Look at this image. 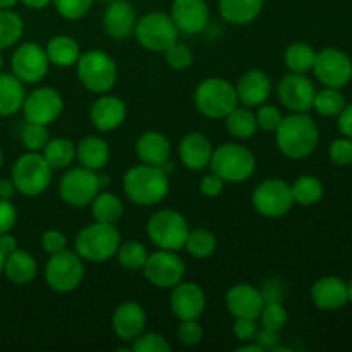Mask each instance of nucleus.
Returning a JSON list of instances; mask_svg holds the SVG:
<instances>
[{"label":"nucleus","mask_w":352,"mask_h":352,"mask_svg":"<svg viewBox=\"0 0 352 352\" xmlns=\"http://www.w3.org/2000/svg\"><path fill=\"white\" fill-rule=\"evenodd\" d=\"M277 146L287 158L301 160L316 150L320 141V131L308 112H294L284 117L278 129L275 131Z\"/></svg>","instance_id":"1"},{"label":"nucleus","mask_w":352,"mask_h":352,"mask_svg":"<svg viewBox=\"0 0 352 352\" xmlns=\"http://www.w3.org/2000/svg\"><path fill=\"white\" fill-rule=\"evenodd\" d=\"M170 189V181L164 167L141 164L129 168L124 175V191L127 198L140 206L160 203Z\"/></svg>","instance_id":"2"},{"label":"nucleus","mask_w":352,"mask_h":352,"mask_svg":"<svg viewBox=\"0 0 352 352\" xmlns=\"http://www.w3.org/2000/svg\"><path fill=\"white\" fill-rule=\"evenodd\" d=\"M120 246V234L116 223L96 222L85 227L76 237V253L86 261L103 263L117 254Z\"/></svg>","instance_id":"3"},{"label":"nucleus","mask_w":352,"mask_h":352,"mask_svg":"<svg viewBox=\"0 0 352 352\" xmlns=\"http://www.w3.org/2000/svg\"><path fill=\"white\" fill-rule=\"evenodd\" d=\"M210 168L223 182H244L256 170V158L246 146L237 143H226L213 150Z\"/></svg>","instance_id":"4"},{"label":"nucleus","mask_w":352,"mask_h":352,"mask_svg":"<svg viewBox=\"0 0 352 352\" xmlns=\"http://www.w3.org/2000/svg\"><path fill=\"white\" fill-rule=\"evenodd\" d=\"M239 103L236 86L222 78H208L195 91V105L208 119H226Z\"/></svg>","instance_id":"5"},{"label":"nucleus","mask_w":352,"mask_h":352,"mask_svg":"<svg viewBox=\"0 0 352 352\" xmlns=\"http://www.w3.org/2000/svg\"><path fill=\"white\" fill-rule=\"evenodd\" d=\"M78 67V78L86 89L93 93L110 91L117 82V64L109 54L102 50H89L81 54L79 60L76 62Z\"/></svg>","instance_id":"6"},{"label":"nucleus","mask_w":352,"mask_h":352,"mask_svg":"<svg viewBox=\"0 0 352 352\" xmlns=\"http://www.w3.org/2000/svg\"><path fill=\"white\" fill-rule=\"evenodd\" d=\"M12 179L16 191L24 196H38L48 189L52 182V167L38 151L21 155L12 167Z\"/></svg>","instance_id":"7"},{"label":"nucleus","mask_w":352,"mask_h":352,"mask_svg":"<svg viewBox=\"0 0 352 352\" xmlns=\"http://www.w3.org/2000/svg\"><path fill=\"white\" fill-rule=\"evenodd\" d=\"M146 234L158 250L179 251L186 246L189 226L175 210H160L153 213L146 223Z\"/></svg>","instance_id":"8"},{"label":"nucleus","mask_w":352,"mask_h":352,"mask_svg":"<svg viewBox=\"0 0 352 352\" xmlns=\"http://www.w3.org/2000/svg\"><path fill=\"white\" fill-rule=\"evenodd\" d=\"M85 278V263L76 251H60L50 254L45 267V280L55 292H71L81 285Z\"/></svg>","instance_id":"9"},{"label":"nucleus","mask_w":352,"mask_h":352,"mask_svg":"<svg viewBox=\"0 0 352 352\" xmlns=\"http://www.w3.org/2000/svg\"><path fill=\"white\" fill-rule=\"evenodd\" d=\"M134 34L141 47L158 54L177 41L179 30L168 14L150 12L138 21Z\"/></svg>","instance_id":"10"},{"label":"nucleus","mask_w":352,"mask_h":352,"mask_svg":"<svg viewBox=\"0 0 352 352\" xmlns=\"http://www.w3.org/2000/svg\"><path fill=\"white\" fill-rule=\"evenodd\" d=\"M100 189H102V184H100V175L96 174V170L76 167L62 175L60 184H58V195L64 203L81 208V206L89 205L96 198Z\"/></svg>","instance_id":"11"},{"label":"nucleus","mask_w":352,"mask_h":352,"mask_svg":"<svg viewBox=\"0 0 352 352\" xmlns=\"http://www.w3.org/2000/svg\"><path fill=\"white\" fill-rule=\"evenodd\" d=\"M253 206L260 215L267 219H280L294 205V196L289 182L282 179L263 181L253 191Z\"/></svg>","instance_id":"12"},{"label":"nucleus","mask_w":352,"mask_h":352,"mask_svg":"<svg viewBox=\"0 0 352 352\" xmlns=\"http://www.w3.org/2000/svg\"><path fill=\"white\" fill-rule=\"evenodd\" d=\"M313 72L327 88H344L352 79V60L346 52L339 48L327 47L316 52Z\"/></svg>","instance_id":"13"},{"label":"nucleus","mask_w":352,"mask_h":352,"mask_svg":"<svg viewBox=\"0 0 352 352\" xmlns=\"http://www.w3.org/2000/svg\"><path fill=\"white\" fill-rule=\"evenodd\" d=\"M143 274L150 284L160 289H172L182 282L186 274V265L175 251L158 250L157 253L148 254L143 267Z\"/></svg>","instance_id":"14"},{"label":"nucleus","mask_w":352,"mask_h":352,"mask_svg":"<svg viewBox=\"0 0 352 352\" xmlns=\"http://www.w3.org/2000/svg\"><path fill=\"white\" fill-rule=\"evenodd\" d=\"M48 65L50 62H48L45 48L33 41H28V43L17 47V50L12 54V60H10L12 74L24 85L40 82L47 76Z\"/></svg>","instance_id":"15"},{"label":"nucleus","mask_w":352,"mask_h":352,"mask_svg":"<svg viewBox=\"0 0 352 352\" xmlns=\"http://www.w3.org/2000/svg\"><path fill=\"white\" fill-rule=\"evenodd\" d=\"M62 110H64V100H62L60 93L54 88H47V86L31 91L30 95H26L23 103L26 122L41 124V126L55 122Z\"/></svg>","instance_id":"16"},{"label":"nucleus","mask_w":352,"mask_h":352,"mask_svg":"<svg viewBox=\"0 0 352 352\" xmlns=\"http://www.w3.org/2000/svg\"><path fill=\"white\" fill-rule=\"evenodd\" d=\"M278 100L285 109L292 112H308L313 109L316 88L309 78L298 72H291L278 82Z\"/></svg>","instance_id":"17"},{"label":"nucleus","mask_w":352,"mask_h":352,"mask_svg":"<svg viewBox=\"0 0 352 352\" xmlns=\"http://www.w3.org/2000/svg\"><path fill=\"white\" fill-rule=\"evenodd\" d=\"M206 296L205 291L195 282H179L172 287L170 309L175 318L198 320L205 313Z\"/></svg>","instance_id":"18"},{"label":"nucleus","mask_w":352,"mask_h":352,"mask_svg":"<svg viewBox=\"0 0 352 352\" xmlns=\"http://www.w3.org/2000/svg\"><path fill=\"white\" fill-rule=\"evenodd\" d=\"M170 17L179 31L198 34L210 21V9L205 0H174Z\"/></svg>","instance_id":"19"},{"label":"nucleus","mask_w":352,"mask_h":352,"mask_svg":"<svg viewBox=\"0 0 352 352\" xmlns=\"http://www.w3.org/2000/svg\"><path fill=\"white\" fill-rule=\"evenodd\" d=\"M226 302L230 315H234L236 318L258 320L265 305V299L261 291H258L253 285L236 284L227 292Z\"/></svg>","instance_id":"20"},{"label":"nucleus","mask_w":352,"mask_h":352,"mask_svg":"<svg viewBox=\"0 0 352 352\" xmlns=\"http://www.w3.org/2000/svg\"><path fill=\"white\" fill-rule=\"evenodd\" d=\"M112 327L116 336L124 342H133L146 329V313L143 306L134 301L122 302L113 311Z\"/></svg>","instance_id":"21"},{"label":"nucleus","mask_w":352,"mask_h":352,"mask_svg":"<svg viewBox=\"0 0 352 352\" xmlns=\"http://www.w3.org/2000/svg\"><path fill=\"white\" fill-rule=\"evenodd\" d=\"M237 98L244 107H260L270 98L272 95V81L263 71L260 69H251L241 76L239 82L236 86Z\"/></svg>","instance_id":"22"},{"label":"nucleus","mask_w":352,"mask_h":352,"mask_svg":"<svg viewBox=\"0 0 352 352\" xmlns=\"http://www.w3.org/2000/svg\"><path fill=\"white\" fill-rule=\"evenodd\" d=\"M311 299L320 309L336 311L349 302L347 282L339 277H322L313 284Z\"/></svg>","instance_id":"23"},{"label":"nucleus","mask_w":352,"mask_h":352,"mask_svg":"<svg viewBox=\"0 0 352 352\" xmlns=\"http://www.w3.org/2000/svg\"><path fill=\"white\" fill-rule=\"evenodd\" d=\"M126 103L120 98H117V96L110 95H105L96 100L93 103L91 110H89V120H91V124L98 131H103V133H109V131H113L119 126H122V122L126 120Z\"/></svg>","instance_id":"24"},{"label":"nucleus","mask_w":352,"mask_h":352,"mask_svg":"<svg viewBox=\"0 0 352 352\" xmlns=\"http://www.w3.org/2000/svg\"><path fill=\"white\" fill-rule=\"evenodd\" d=\"M213 146L208 138L199 133H189L179 143V158L184 167L191 170H203L212 160Z\"/></svg>","instance_id":"25"},{"label":"nucleus","mask_w":352,"mask_h":352,"mask_svg":"<svg viewBox=\"0 0 352 352\" xmlns=\"http://www.w3.org/2000/svg\"><path fill=\"white\" fill-rule=\"evenodd\" d=\"M136 23V12L126 0H116L110 3L103 16V28L110 36L117 38V40L131 36L134 33Z\"/></svg>","instance_id":"26"},{"label":"nucleus","mask_w":352,"mask_h":352,"mask_svg":"<svg viewBox=\"0 0 352 352\" xmlns=\"http://www.w3.org/2000/svg\"><path fill=\"white\" fill-rule=\"evenodd\" d=\"M170 143L164 134L157 131H148L141 134L136 143V155L141 164L155 165V167H164L170 160Z\"/></svg>","instance_id":"27"},{"label":"nucleus","mask_w":352,"mask_h":352,"mask_svg":"<svg viewBox=\"0 0 352 352\" xmlns=\"http://www.w3.org/2000/svg\"><path fill=\"white\" fill-rule=\"evenodd\" d=\"M36 260L28 251L16 250L3 261V275L16 285H26L36 277Z\"/></svg>","instance_id":"28"},{"label":"nucleus","mask_w":352,"mask_h":352,"mask_svg":"<svg viewBox=\"0 0 352 352\" xmlns=\"http://www.w3.org/2000/svg\"><path fill=\"white\" fill-rule=\"evenodd\" d=\"M76 158L79 160L81 167L89 168V170H100L109 164V144L98 136L82 138L79 144H76Z\"/></svg>","instance_id":"29"},{"label":"nucleus","mask_w":352,"mask_h":352,"mask_svg":"<svg viewBox=\"0 0 352 352\" xmlns=\"http://www.w3.org/2000/svg\"><path fill=\"white\" fill-rule=\"evenodd\" d=\"M265 0H220L219 9L230 24H250L260 16Z\"/></svg>","instance_id":"30"},{"label":"nucleus","mask_w":352,"mask_h":352,"mask_svg":"<svg viewBox=\"0 0 352 352\" xmlns=\"http://www.w3.org/2000/svg\"><path fill=\"white\" fill-rule=\"evenodd\" d=\"M45 52H47L48 62L55 67H71V65H76V62L81 57V48L78 41L65 34L52 38L45 47Z\"/></svg>","instance_id":"31"},{"label":"nucleus","mask_w":352,"mask_h":352,"mask_svg":"<svg viewBox=\"0 0 352 352\" xmlns=\"http://www.w3.org/2000/svg\"><path fill=\"white\" fill-rule=\"evenodd\" d=\"M24 98V82L14 74H0V117H9L19 112Z\"/></svg>","instance_id":"32"},{"label":"nucleus","mask_w":352,"mask_h":352,"mask_svg":"<svg viewBox=\"0 0 352 352\" xmlns=\"http://www.w3.org/2000/svg\"><path fill=\"white\" fill-rule=\"evenodd\" d=\"M43 157L52 170L65 168L76 160V144L65 138H54L43 148Z\"/></svg>","instance_id":"33"},{"label":"nucleus","mask_w":352,"mask_h":352,"mask_svg":"<svg viewBox=\"0 0 352 352\" xmlns=\"http://www.w3.org/2000/svg\"><path fill=\"white\" fill-rule=\"evenodd\" d=\"M226 127L232 136L248 140L258 131L256 113L251 112L250 107H236L229 116H226Z\"/></svg>","instance_id":"34"},{"label":"nucleus","mask_w":352,"mask_h":352,"mask_svg":"<svg viewBox=\"0 0 352 352\" xmlns=\"http://www.w3.org/2000/svg\"><path fill=\"white\" fill-rule=\"evenodd\" d=\"M91 213L96 222L116 223L124 213V205L112 192H98L91 201Z\"/></svg>","instance_id":"35"},{"label":"nucleus","mask_w":352,"mask_h":352,"mask_svg":"<svg viewBox=\"0 0 352 352\" xmlns=\"http://www.w3.org/2000/svg\"><path fill=\"white\" fill-rule=\"evenodd\" d=\"M294 203L301 206H313L323 198V184L313 175H301L291 184Z\"/></svg>","instance_id":"36"},{"label":"nucleus","mask_w":352,"mask_h":352,"mask_svg":"<svg viewBox=\"0 0 352 352\" xmlns=\"http://www.w3.org/2000/svg\"><path fill=\"white\" fill-rule=\"evenodd\" d=\"M315 58V48L308 43H292L285 50V65L289 67V71L298 72V74H306L308 71H311Z\"/></svg>","instance_id":"37"},{"label":"nucleus","mask_w":352,"mask_h":352,"mask_svg":"<svg viewBox=\"0 0 352 352\" xmlns=\"http://www.w3.org/2000/svg\"><path fill=\"white\" fill-rule=\"evenodd\" d=\"M24 33V23L19 14L9 9H0V50L12 47Z\"/></svg>","instance_id":"38"},{"label":"nucleus","mask_w":352,"mask_h":352,"mask_svg":"<svg viewBox=\"0 0 352 352\" xmlns=\"http://www.w3.org/2000/svg\"><path fill=\"white\" fill-rule=\"evenodd\" d=\"M184 248L196 260H206V258H210L215 253L217 237L206 229H192L189 230Z\"/></svg>","instance_id":"39"},{"label":"nucleus","mask_w":352,"mask_h":352,"mask_svg":"<svg viewBox=\"0 0 352 352\" xmlns=\"http://www.w3.org/2000/svg\"><path fill=\"white\" fill-rule=\"evenodd\" d=\"M346 107V98L337 88H323L315 93L313 109L323 117H337Z\"/></svg>","instance_id":"40"},{"label":"nucleus","mask_w":352,"mask_h":352,"mask_svg":"<svg viewBox=\"0 0 352 352\" xmlns=\"http://www.w3.org/2000/svg\"><path fill=\"white\" fill-rule=\"evenodd\" d=\"M116 256L126 270L136 272L143 270L144 263H146L148 260V251L146 248L141 243H138V241H127V243L120 244Z\"/></svg>","instance_id":"41"},{"label":"nucleus","mask_w":352,"mask_h":352,"mask_svg":"<svg viewBox=\"0 0 352 352\" xmlns=\"http://www.w3.org/2000/svg\"><path fill=\"white\" fill-rule=\"evenodd\" d=\"M261 325L268 330H275V332H280L282 329L287 323V309L282 305L280 301H267L261 308L260 318Z\"/></svg>","instance_id":"42"},{"label":"nucleus","mask_w":352,"mask_h":352,"mask_svg":"<svg viewBox=\"0 0 352 352\" xmlns=\"http://www.w3.org/2000/svg\"><path fill=\"white\" fill-rule=\"evenodd\" d=\"M21 141H23V144L30 151H38L40 153L47 146L48 141H50V134H48L47 126L28 122L23 127V131H21Z\"/></svg>","instance_id":"43"},{"label":"nucleus","mask_w":352,"mask_h":352,"mask_svg":"<svg viewBox=\"0 0 352 352\" xmlns=\"http://www.w3.org/2000/svg\"><path fill=\"white\" fill-rule=\"evenodd\" d=\"M170 349L172 347L167 339L155 332H143L136 340H133V346H131V351L134 352H170Z\"/></svg>","instance_id":"44"},{"label":"nucleus","mask_w":352,"mask_h":352,"mask_svg":"<svg viewBox=\"0 0 352 352\" xmlns=\"http://www.w3.org/2000/svg\"><path fill=\"white\" fill-rule=\"evenodd\" d=\"M52 2L55 3L57 12L69 21L82 19L93 6V0H52Z\"/></svg>","instance_id":"45"},{"label":"nucleus","mask_w":352,"mask_h":352,"mask_svg":"<svg viewBox=\"0 0 352 352\" xmlns=\"http://www.w3.org/2000/svg\"><path fill=\"white\" fill-rule=\"evenodd\" d=\"M282 120H284V116H282V112L275 105H265L263 103L258 109L256 124L265 133H275L282 124Z\"/></svg>","instance_id":"46"},{"label":"nucleus","mask_w":352,"mask_h":352,"mask_svg":"<svg viewBox=\"0 0 352 352\" xmlns=\"http://www.w3.org/2000/svg\"><path fill=\"white\" fill-rule=\"evenodd\" d=\"M164 54H165V58H167L168 65H170L172 69L184 71V69L191 67L192 54H191V50L186 47V45L177 43V41H175V43L170 45V47H168Z\"/></svg>","instance_id":"47"},{"label":"nucleus","mask_w":352,"mask_h":352,"mask_svg":"<svg viewBox=\"0 0 352 352\" xmlns=\"http://www.w3.org/2000/svg\"><path fill=\"white\" fill-rule=\"evenodd\" d=\"M329 157L332 164L339 165V167H347L352 164V140L351 138H339V140L332 141L329 148Z\"/></svg>","instance_id":"48"},{"label":"nucleus","mask_w":352,"mask_h":352,"mask_svg":"<svg viewBox=\"0 0 352 352\" xmlns=\"http://www.w3.org/2000/svg\"><path fill=\"white\" fill-rule=\"evenodd\" d=\"M177 339L184 346H196L203 339V329L196 320H182L177 327Z\"/></svg>","instance_id":"49"},{"label":"nucleus","mask_w":352,"mask_h":352,"mask_svg":"<svg viewBox=\"0 0 352 352\" xmlns=\"http://www.w3.org/2000/svg\"><path fill=\"white\" fill-rule=\"evenodd\" d=\"M41 246L48 254L60 253L67 248V237L60 232V230L50 229L41 236Z\"/></svg>","instance_id":"50"},{"label":"nucleus","mask_w":352,"mask_h":352,"mask_svg":"<svg viewBox=\"0 0 352 352\" xmlns=\"http://www.w3.org/2000/svg\"><path fill=\"white\" fill-rule=\"evenodd\" d=\"M232 332L241 342H250V340H253L258 333L256 320L236 318V322H234V327H232Z\"/></svg>","instance_id":"51"},{"label":"nucleus","mask_w":352,"mask_h":352,"mask_svg":"<svg viewBox=\"0 0 352 352\" xmlns=\"http://www.w3.org/2000/svg\"><path fill=\"white\" fill-rule=\"evenodd\" d=\"M17 222L16 206L10 203V199L0 198V234L10 232Z\"/></svg>","instance_id":"52"},{"label":"nucleus","mask_w":352,"mask_h":352,"mask_svg":"<svg viewBox=\"0 0 352 352\" xmlns=\"http://www.w3.org/2000/svg\"><path fill=\"white\" fill-rule=\"evenodd\" d=\"M199 191L205 196H210V198L219 196L220 192L223 191V181L217 174L210 172V174H206L205 177L201 179V182H199Z\"/></svg>","instance_id":"53"},{"label":"nucleus","mask_w":352,"mask_h":352,"mask_svg":"<svg viewBox=\"0 0 352 352\" xmlns=\"http://www.w3.org/2000/svg\"><path fill=\"white\" fill-rule=\"evenodd\" d=\"M253 340L263 351H274L275 347L280 344V336H278V332H275V330H268L263 327L261 330H258L256 337H254Z\"/></svg>","instance_id":"54"},{"label":"nucleus","mask_w":352,"mask_h":352,"mask_svg":"<svg viewBox=\"0 0 352 352\" xmlns=\"http://www.w3.org/2000/svg\"><path fill=\"white\" fill-rule=\"evenodd\" d=\"M339 129L346 138L352 140V103L344 107L342 112L339 113Z\"/></svg>","instance_id":"55"},{"label":"nucleus","mask_w":352,"mask_h":352,"mask_svg":"<svg viewBox=\"0 0 352 352\" xmlns=\"http://www.w3.org/2000/svg\"><path fill=\"white\" fill-rule=\"evenodd\" d=\"M17 250V241L16 237L12 236L10 232H3L0 234V251H2L3 254H10L12 251Z\"/></svg>","instance_id":"56"},{"label":"nucleus","mask_w":352,"mask_h":352,"mask_svg":"<svg viewBox=\"0 0 352 352\" xmlns=\"http://www.w3.org/2000/svg\"><path fill=\"white\" fill-rule=\"evenodd\" d=\"M16 186H14L12 179H0V198L2 199H12L16 195Z\"/></svg>","instance_id":"57"},{"label":"nucleus","mask_w":352,"mask_h":352,"mask_svg":"<svg viewBox=\"0 0 352 352\" xmlns=\"http://www.w3.org/2000/svg\"><path fill=\"white\" fill-rule=\"evenodd\" d=\"M21 2L30 9H45L52 0H21Z\"/></svg>","instance_id":"58"},{"label":"nucleus","mask_w":352,"mask_h":352,"mask_svg":"<svg viewBox=\"0 0 352 352\" xmlns=\"http://www.w3.org/2000/svg\"><path fill=\"white\" fill-rule=\"evenodd\" d=\"M237 351H239V352H265L260 346H258L256 342H254V344H244V346H241Z\"/></svg>","instance_id":"59"},{"label":"nucleus","mask_w":352,"mask_h":352,"mask_svg":"<svg viewBox=\"0 0 352 352\" xmlns=\"http://www.w3.org/2000/svg\"><path fill=\"white\" fill-rule=\"evenodd\" d=\"M17 3V0H0V9H10Z\"/></svg>","instance_id":"60"},{"label":"nucleus","mask_w":352,"mask_h":352,"mask_svg":"<svg viewBox=\"0 0 352 352\" xmlns=\"http://www.w3.org/2000/svg\"><path fill=\"white\" fill-rule=\"evenodd\" d=\"M3 261H6V254L0 251V275L3 274Z\"/></svg>","instance_id":"61"},{"label":"nucleus","mask_w":352,"mask_h":352,"mask_svg":"<svg viewBox=\"0 0 352 352\" xmlns=\"http://www.w3.org/2000/svg\"><path fill=\"white\" fill-rule=\"evenodd\" d=\"M347 292H349V302H352V280L347 284Z\"/></svg>","instance_id":"62"},{"label":"nucleus","mask_w":352,"mask_h":352,"mask_svg":"<svg viewBox=\"0 0 352 352\" xmlns=\"http://www.w3.org/2000/svg\"><path fill=\"white\" fill-rule=\"evenodd\" d=\"M2 65H3V57H2V54H0V69H2Z\"/></svg>","instance_id":"63"},{"label":"nucleus","mask_w":352,"mask_h":352,"mask_svg":"<svg viewBox=\"0 0 352 352\" xmlns=\"http://www.w3.org/2000/svg\"><path fill=\"white\" fill-rule=\"evenodd\" d=\"M2 162H3V157H2V151H0V167H2Z\"/></svg>","instance_id":"64"}]
</instances>
